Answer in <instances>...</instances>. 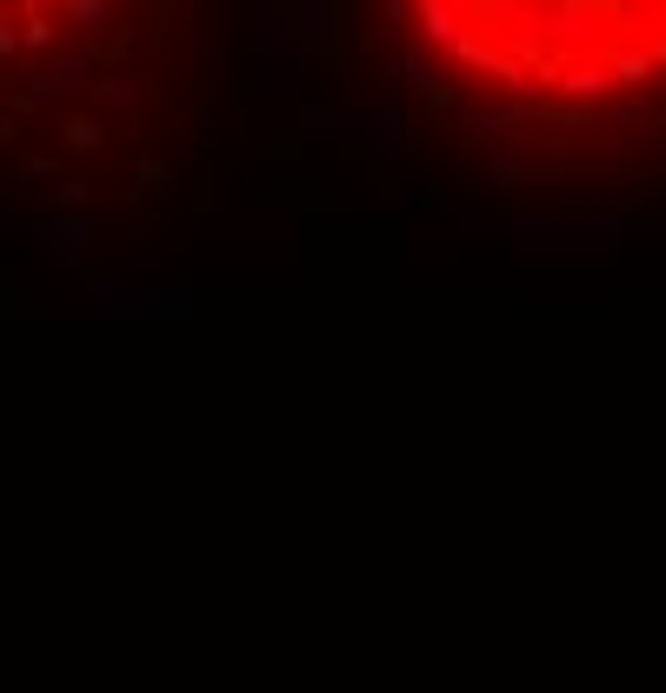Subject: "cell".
<instances>
[{"label": "cell", "instance_id": "cell-1", "mask_svg": "<svg viewBox=\"0 0 666 693\" xmlns=\"http://www.w3.org/2000/svg\"><path fill=\"white\" fill-rule=\"evenodd\" d=\"M320 67L447 194L666 214V0H320Z\"/></svg>", "mask_w": 666, "mask_h": 693}, {"label": "cell", "instance_id": "cell-2", "mask_svg": "<svg viewBox=\"0 0 666 693\" xmlns=\"http://www.w3.org/2000/svg\"><path fill=\"white\" fill-rule=\"evenodd\" d=\"M227 0H0V201L67 234L166 220L220 114Z\"/></svg>", "mask_w": 666, "mask_h": 693}]
</instances>
